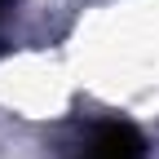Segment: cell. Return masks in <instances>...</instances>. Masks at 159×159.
Wrapping results in <instances>:
<instances>
[{
    "mask_svg": "<svg viewBox=\"0 0 159 159\" xmlns=\"http://www.w3.org/2000/svg\"><path fill=\"white\" fill-rule=\"evenodd\" d=\"M80 159H146V142L128 124H102L80 150Z\"/></svg>",
    "mask_w": 159,
    "mask_h": 159,
    "instance_id": "1",
    "label": "cell"
}]
</instances>
